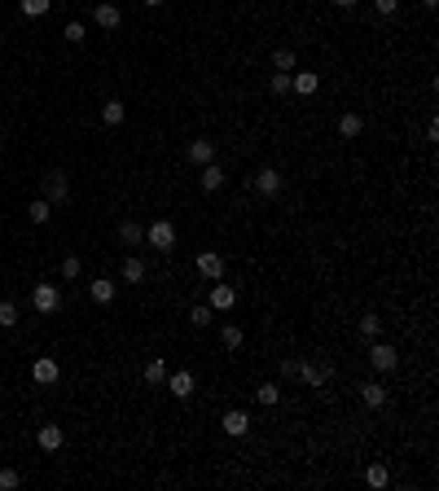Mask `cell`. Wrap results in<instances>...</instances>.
<instances>
[{
  "mask_svg": "<svg viewBox=\"0 0 439 491\" xmlns=\"http://www.w3.org/2000/svg\"><path fill=\"white\" fill-rule=\"evenodd\" d=\"M145 241H150L158 255H172L176 250V228H172V220H154L150 228H145Z\"/></svg>",
  "mask_w": 439,
  "mask_h": 491,
  "instance_id": "obj_1",
  "label": "cell"
},
{
  "mask_svg": "<svg viewBox=\"0 0 439 491\" xmlns=\"http://www.w3.org/2000/svg\"><path fill=\"white\" fill-rule=\"evenodd\" d=\"M369 364H373V373H378V378H382V373H396V369H400V351L373 338V347H369Z\"/></svg>",
  "mask_w": 439,
  "mask_h": 491,
  "instance_id": "obj_2",
  "label": "cell"
},
{
  "mask_svg": "<svg viewBox=\"0 0 439 491\" xmlns=\"http://www.w3.org/2000/svg\"><path fill=\"white\" fill-rule=\"evenodd\" d=\"M71 198V180H67V171H48L44 176V202L48 206H62Z\"/></svg>",
  "mask_w": 439,
  "mask_h": 491,
  "instance_id": "obj_3",
  "label": "cell"
},
{
  "mask_svg": "<svg viewBox=\"0 0 439 491\" xmlns=\"http://www.w3.org/2000/svg\"><path fill=\"white\" fill-rule=\"evenodd\" d=\"M31 307H36V312H57V307H62V294H57V285L53 281H40L36 290H31Z\"/></svg>",
  "mask_w": 439,
  "mask_h": 491,
  "instance_id": "obj_4",
  "label": "cell"
},
{
  "mask_svg": "<svg viewBox=\"0 0 439 491\" xmlns=\"http://www.w3.org/2000/svg\"><path fill=\"white\" fill-rule=\"evenodd\" d=\"M193 268H198V276H207V281H220L224 276V255L220 250H198Z\"/></svg>",
  "mask_w": 439,
  "mask_h": 491,
  "instance_id": "obj_5",
  "label": "cell"
},
{
  "mask_svg": "<svg viewBox=\"0 0 439 491\" xmlns=\"http://www.w3.org/2000/svg\"><path fill=\"white\" fill-rule=\"evenodd\" d=\"M251 185H255L259 193H264V198H277V193H281V185H286V176H281L277 167H259Z\"/></svg>",
  "mask_w": 439,
  "mask_h": 491,
  "instance_id": "obj_6",
  "label": "cell"
},
{
  "mask_svg": "<svg viewBox=\"0 0 439 491\" xmlns=\"http://www.w3.org/2000/svg\"><path fill=\"white\" fill-rule=\"evenodd\" d=\"M207 303L216 307V312H233V307H237V290H233V285L220 276V281L211 285V299H207Z\"/></svg>",
  "mask_w": 439,
  "mask_h": 491,
  "instance_id": "obj_7",
  "label": "cell"
},
{
  "mask_svg": "<svg viewBox=\"0 0 439 491\" xmlns=\"http://www.w3.org/2000/svg\"><path fill=\"white\" fill-rule=\"evenodd\" d=\"M88 299L97 307H110L119 299V281H106V276H97V281H88Z\"/></svg>",
  "mask_w": 439,
  "mask_h": 491,
  "instance_id": "obj_8",
  "label": "cell"
},
{
  "mask_svg": "<svg viewBox=\"0 0 439 491\" xmlns=\"http://www.w3.org/2000/svg\"><path fill=\"white\" fill-rule=\"evenodd\" d=\"M295 378H303V386H325V382L334 378V364H307V360H299Z\"/></svg>",
  "mask_w": 439,
  "mask_h": 491,
  "instance_id": "obj_9",
  "label": "cell"
},
{
  "mask_svg": "<svg viewBox=\"0 0 439 491\" xmlns=\"http://www.w3.org/2000/svg\"><path fill=\"white\" fill-rule=\"evenodd\" d=\"M62 378V369H57V360H48V355H40L36 364H31V382L36 386H53Z\"/></svg>",
  "mask_w": 439,
  "mask_h": 491,
  "instance_id": "obj_10",
  "label": "cell"
},
{
  "mask_svg": "<svg viewBox=\"0 0 439 491\" xmlns=\"http://www.w3.org/2000/svg\"><path fill=\"white\" fill-rule=\"evenodd\" d=\"M167 390H172L176 399H189L193 390H198V382H193L189 369H176V373H167Z\"/></svg>",
  "mask_w": 439,
  "mask_h": 491,
  "instance_id": "obj_11",
  "label": "cell"
},
{
  "mask_svg": "<svg viewBox=\"0 0 439 491\" xmlns=\"http://www.w3.org/2000/svg\"><path fill=\"white\" fill-rule=\"evenodd\" d=\"M220 430L233 434V439H242V434L251 430V413H242V408H229V413L220 417Z\"/></svg>",
  "mask_w": 439,
  "mask_h": 491,
  "instance_id": "obj_12",
  "label": "cell"
},
{
  "mask_svg": "<svg viewBox=\"0 0 439 491\" xmlns=\"http://www.w3.org/2000/svg\"><path fill=\"white\" fill-rule=\"evenodd\" d=\"M36 443H40L44 452H62L67 434H62V425H57V421H48V425H40V430H36Z\"/></svg>",
  "mask_w": 439,
  "mask_h": 491,
  "instance_id": "obj_13",
  "label": "cell"
},
{
  "mask_svg": "<svg viewBox=\"0 0 439 491\" xmlns=\"http://www.w3.org/2000/svg\"><path fill=\"white\" fill-rule=\"evenodd\" d=\"M316 88H321V75H316V71H290V92L312 97Z\"/></svg>",
  "mask_w": 439,
  "mask_h": 491,
  "instance_id": "obj_14",
  "label": "cell"
},
{
  "mask_svg": "<svg viewBox=\"0 0 439 491\" xmlns=\"http://www.w3.org/2000/svg\"><path fill=\"white\" fill-rule=\"evenodd\" d=\"M92 18H97V27H102V31H115V27L123 22V9L110 5V0H102V5L92 9Z\"/></svg>",
  "mask_w": 439,
  "mask_h": 491,
  "instance_id": "obj_15",
  "label": "cell"
},
{
  "mask_svg": "<svg viewBox=\"0 0 439 491\" xmlns=\"http://www.w3.org/2000/svg\"><path fill=\"white\" fill-rule=\"evenodd\" d=\"M189 162H198V167H207V162H216V141H207V136H198V141H189Z\"/></svg>",
  "mask_w": 439,
  "mask_h": 491,
  "instance_id": "obj_16",
  "label": "cell"
},
{
  "mask_svg": "<svg viewBox=\"0 0 439 491\" xmlns=\"http://www.w3.org/2000/svg\"><path fill=\"white\" fill-rule=\"evenodd\" d=\"M361 132H365V119H361V114H356V110L338 114V136H343V141H356Z\"/></svg>",
  "mask_w": 439,
  "mask_h": 491,
  "instance_id": "obj_17",
  "label": "cell"
},
{
  "mask_svg": "<svg viewBox=\"0 0 439 491\" xmlns=\"http://www.w3.org/2000/svg\"><path fill=\"white\" fill-rule=\"evenodd\" d=\"M361 399H365L369 408H386V386H382L378 378H369V382H361Z\"/></svg>",
  "mask_w": 439,
  "mask_h": 491,
  "instance_id": "obj_18",
  "label": "cell"
},
{
  "mask_svg": "<svg viewBox=\"0 0 439 491\" xmlns=\"http://www.w3.org/2000/svg\"><path fill=\"white\" fill-rule=\"evenodd\" d=\"M119 281H127V285H137V281H145V259H137V255H127V259H123V268H119Z\"/></svg>",
  "mask_w": 439,
  "mask_h": 491,
  "instance_id": "obj_19",
  "label": "cell"
},
{
  "mask_svg": "<svg viewBox=\"0 0 439 491\" xmlns=\"http://www.w3.org/2000/svg\"><path fill=\"white\" fill-rule=\"evenodd\" d=\"M224 180H229V176H224V167H220V162H207V167H202V193H216V189H224Z\"/></svg>",
  "mask_w": 439,
  "mask_h": 491,
  "instance_id": "obj_20",
  "label": "cell"
},
{
  "mask_svg": "<svg viewBox=\"0 0 439 491\" xmlns=\"http://www.w3.org/2000/svg\"><path fill=\"white\" fill-rule=\"evenodd\" d=\"M211 320H216V307H211V303H193L189 307V325H193V329H207Z\"/></svg>",
  "mask_w": 439,
  "mask_h": 491,
  "instance_id": "obj_21",
  "label": "cell"
},
{
  "mask_svg": "<svg viewBox=\"0 0 439 491\" xmlns=\"http://www.w3.org/2000/svg\"><path fill=\"white\" fill-rule=\"evenodd\" d=\"M119 241H123V246H141V241H145V228H141L137 220H123V224H119Z\"/></svg>",
  "mask_w": 439,
  "mask_h": 491,
  "instance_id": "obj_22",
  "label": "cell"
},
{
  "mask_svg": "<svg viewBox=\"0 0 439 491\" xmlns=\"http://www.w3.org/2000/svg\"><path fill=\"white\" fill-rule=\"evenodd\" d=\"M242 342H246V334H242V325H224V329H220V347H224V351H237Z\"/></svg>",
  "mask_w": 439,
  "mask_h": 491,
  "instance_id": "obj_23",
  "label": "cell"
},
{
  "mask_svg": "<svg viewBox=\"0 0 439 491\" xmlns=\"http://www.w3.org/2000/svg\"><path fill=\"white\" fill-rule=\"evenodd\" d=\"M123 119H127L123 101H106V106H102V123H106V127H119Z\"/></svg>",
  "mask_w": 439,
  "mask_h": 491,
  "instance_id": "obj_24",
  "label": "cell"
},
{
  "mask_svg": "<svg viewBox=\"0 0 439 491\" xmlns=\"http://www.w3.org/2000/svg\"><path fill=\"white\" fill-rule=\"evenodd\" d=\"M268 92L272 97H290V71H272L268 75Z\"/></svg>",
  "mask_w": 439,
  "mask_h": 491,
  "instance_id": "obj_25",
  "label": "cell"
},
{
  "mask_svg": "<svg viewBox=\"0 0 439 491\" xmlns=\"http://www.w3.org/2000/svg\"><path fill=\"white\" fill-rule=\"evenodd\" d=\"M255 399H259V404H264V408H277V404H281V386H272V382H264V386H259V390H255Z\"/></svg>",
  "mask_w": 439,
  "mask_h": 491,
  "instance_id": "obj_26",
  "label": "cell"
},
{
  "mask_svg": "<svg viewBox=\"0 0 439 491\" xmlns=\"http://www.w3.org/2000/svg\"><path fill=\"white\" fill-rule=\"evenodd\" d=\"M13 325H18V303L0 299V329H13Z\"/></svg>",
  "mask_w": 439,
  "mask_h": 491,
  "instance_id": "obj_27",
  "label": "cell"
},
{
  "mask_svg": "<svg viewBox=\"0 0 439 491\" xmlns=\"http://www.w3.org/2000/svg\"><path fill=\"white\" fill-rule=\"evenodd\" d=\"M48 215H53V206H48L44 198H36V202L27 206V220H31V224H48Z\"/></svg>",
  "mask_w": 439,
  "mask_h": 491,
  "instance_id": "obj_28",
  "label": "cell"
},
{
  "mask_svg": "<svg viewBox=\"0 0 439 491\" xmlns=\"http://www.w3.org/2000/svg\"><path fill=\"white\" fill-rule=\"evenodd\" d=\"M365 483H369V487H378V491H382L386 483H391V474H386V465L378 461V465H369V469H365Z\"/></svg>",
  "mask_w": 439,
  "mask_h": 491,
  "instance_id": "obj_29",
  "label": "cell"
},
{
  "mask_svg": "<svg viewBox=\"0 0 439 491\" xmlns=\"http://www.w3.org/2000/svg\"><path fill=\"white\" fill-rule=\"evenodd\" d=\"M18 9L27 13V18H44V13L53 9V0H18Z\"/></svg>",
  "mask_w": 439,
  "mask_h": 491,
  "instance_id": "obj_30",
  "label": "cell"
},
{
  "mask_svg": "<svg viewBox=\"0 0 439 491\" xmlns=\"http://www.w3.org/2000/svg\"><path fill=\"white\" fill-rule=\"evenodd\" d=\"M145 382L162 386V382H167V364H162V360H150V364H145Z\"/></svg>",
  "mask_w": 439,
  "mask_h": 491,
  "instance_id": "obj_31",
  "label": "cell"
},
{
  "mask_svg": "<svg viewBox=\"0 0 439 491\" xmlns=\"http://www.w3.org/2000/svg\"><path fill=\"white\" fill-rule=\"evenodd\" d=\"M272 71H295V48H272Z\"/></svg>",
  "mask_w": 439,
  "mask_h": 491,
  "instance_id": "obj_32",
  "label": "cell"
},
{
  "mask_svg": "<svg viewBox=\"0 0 439 491\" xmlns=\"http://www.w3.org/2000/svg\"><path fill=\"white\" fill-rule=\"evenodd\" d=\"M361 334H365V338H378V334H382V316H378V312H365V316H361Z\"/></svg>",
  "mask_w": 439,
  "mask_h": 491,
  "instance_id": "obj_33",
  "label": "cell"
},
{
  "mask_svg": "<svg viewBox=\"0 0 439 491\" xmlns=\"http://www.w3.org/2000/svg\"><path fill=\"white\" fill-rule=\"evenodd\" d=\"M62 40H67V44H84V40H88L84 22H67V27H62Z\"/></svg>",
  "mask_w": 439,
  "mask_h": 491,
  "instance_id": "obj_34",
  "label": "cell"
},
{
  "mask_svg": "<svg viewBox=\"0 0 439 491\" xmlns=\"http://www.w3.org/2000/svg\"><path fill=\"white\" fill-rule=\"evenodd\" d=\"M13 487H22V474L18 469H0V491H13Z\"/></svg>",
  "mask_w": 439,
  "mask_h": 491,
  "instance_id": "obj_35",
  "label": "cell"
},
{
  "mask_svg": "<svg viewBox=\"0 0 439 491\" xmlns=\"http://www.w3.org/2000/svg\"><path fill=\"white\" fill-rule=\"evenodd\" d=\"M79 272H84V264H79L75 255H67V259H62V276H67V281H75Z\"/></svg>",
  "mask_w": 439,
  "mask_h": 491,
  "instance_id": "obj_36",
  "label": "cell"
},
{
  "mask_svg": "<svg viewBox=\"0 0 439 491\" xmlns=\"http://www.w3.org/2000/svg\"><path fill=\"white\" fill-rule=\"evenodd\" d=\"M373 9H378V13H382V18H391V13L400 9V0H373Z\"/></svg>",
  "mask_w": 439,
  "mask_h": 491,
  "instance_id": "obj_37",
  "label": "cell"
},
{
  "mask_svg": "<svg viewBox=\"0 0 439 491\" xmlns=\"http://www.w3.org/2000/svg\"><path fill=\"white\" fill-rule=\"evenodd\" d=\"M295 373H299V360H295V355L281 360V378H295Z\"/></svg>",
  "mask_w": 439,
  "mask_h": 491,
  "instance_id": "obj_38",
  "label": "cell"
},
{
  "mask_svg": "<svg viewBox=\"0 0 439 491\" xmlns=\"http://www.w3.org/2000/svg\"><path fill=\"white\" fill-rule=\"evenodd\" d=\"M141 5H150V9H158V5H167V0H141Z\"/></svg>",
  "mask_w": 439,
  "mask_h": 491,
  "instance_id": "obj_39",
  "label": "cell"
},
{
  "mask_svg": "<svg viewBox=\"0 0 439 491\" xmlns=\"http://www.w3.org/2000/svg\"><path fill=\"white\" fill-rule=\"evenodd\" d=\"M334 5H338V9H351V5H356V0H334Z\"/></svg>",
  "mask_w": 439,
  "mask_h": 491,
  "instance_id": "obj_40",
  "label": "cell"
},
{
  "mask_svg": "<svg viewBox=\"0 0 439 491\" xmlns=\"http://www.w3.org/2000/svg\"><path fill=\"white\" fill-rule=\"evenodd\" d=\"M439 5V0H421V9H435Z\"/></svg>",
  "mask_w": 439,
  "mask_h": 491,
  "instance_id": "obj_41",
  "label": "cell"
}]
</instances>
